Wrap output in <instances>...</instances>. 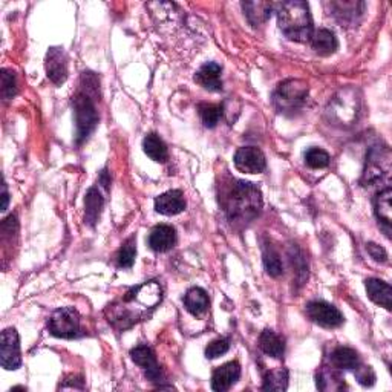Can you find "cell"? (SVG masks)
Segmentation results:
<instances>
[{
	"label": "cell",
	"instance_id": "cell-5",
	"mask_svg": "<svg viewBox=\"0 0 392 392\" xmlns=\"http://www.w3.org/2000/svg\"><path fill=\"white\" fill-rule=\"evenodd\" d=\"M73 104L77 123V144H82L95 131L98 124V112L94 100L91 98L89 92L86 91H78L73 100Z\"/></svg>",
	"mask_w": 392,
	"mask_h": 392
},
{
	"label": "cell",
	"instance_id": "cell-27",
	"mask_svg": "<svg viewBox=\"0 0 392 392\" xmlns=\"http://www.w3.org/2000/svg\"><path fill=\"white\" fill-rule=\"evenodd\" d=\"M288 388V371L274 369L263 375V391H287Z\"/></svg>",
	"mask_w": 392,
	"mask_h": 392
},
{
	"label": "cell",
	"instance_id": "cell-8",
	"mask_svg": "<svg viewBox=\"0 0 392 392\" xmlns=\"http://www.w3.org/2000/svg\"><path fill=\"white\" fill-rule=\"evenodd\" d=\"M0 365L6 371H16L22 365L20 355V339L14 328H6L0 339Z\"/></svg>",
	"mask_w": 392,
	"mask_h": 392
},
{
	"label": "cell",
	"instance_id": "cell-33",
	"mask_svg": "<svg viewBox=\"0 0 392 392\" xmlns=\"http://www.w3.org/2000/svg\"><path fill=\"white\" fill-rule=\"evenodd\" d=\"M17 94L16 75L8 69L2 71V95L5 100H11Z\"/></svg>",
	"mask_w": 392,
	"mask_h": 392
},
{
	"label": "cell",
	"instance_id": "cell-34",
	"mask_svg": "<svg viewBox=\"0 0 392 392\" xmlns=\"http://www.w3.org/2000/svg\"><path fill=\"white\" fill-rule=\"evenodd\" d=\"M354 375L355 380H357L362 386H373L375 383V373L374 369L371 366H363V365H357V368H354Z\"/></svg>",
	"mask_w": 392,
	"mask_h": 392
},
{
	"label": "cell",
	"instance_id": "cell-9",
	"mask_svg": "<svg viewBox=\"0 0 392 392\" xmlns=\"http://www.w3.org/2000/svg\"><path fill=\"white\" fill-rule=\"evenodd\" d=\"M306 316H308L312 322L324 328H339L345 322V317L336 306L324 302V301H315L306 304Z\"/></svg>",
	"mask_w": 392,
	"mask_h": 392
},
{
	"label": "cell",
	"instance_id": "cell-19",
	"mask_svg": "<svg viewBox=\"0 0 392 392\" xmlns=\"http://www.w3.org/2000/svg\"><path fill=\"white\" fill-rule=\"evenodd\" d=\"M311 46L319 55H331L337 51L339 41L336 34L333 31L326 30V28H320L311 35Z\"/></svg>",
	"mask_w": 392,
	"mask_h": 392
},
{
	"label": "cell",
	"instance_id": "cell-10",
	"mask_svg": "<svg viewBox=\"0 0 392 392\" xmlns=\"http://www.w3.org/2000/svg\"><path fill=\"white\" fill-rule=\"evenodd\" d=\"M234 167L242 174H262L267 167L265 155L258 147H241L234 153Z\"/></svg>",
	"mask_w": 392,
	"mask_h": 392
},
{
	"label": "cell",
	"instance_id": "cell-13",
	"mask_svg": "<svg viewBox=\"0 0 392 392\" xmlns=\"http://www.w3.org/2000/svg\"><path fill=\"white\" fill-rule=\"evenodd\" d=\"M241 377V366L238 362H229L216 368L212 375V389L216 392L229 391Z\"/></svg>",
	"mask_w": 392,
	"mask_h": 392
},
{
	"label": "cell",
	"instance_id": "cell-32",
	"mask_svg": "<svg viewBox=\"0 0 392 392\" xmlns=\"http://www.w3.org/2000/svg\"><path fill=\"white\" fill-rule=\"evenodd\" d=\"M230 349V339H218L213 340L212 344L207 345L205 348V357L209 360L218 359L221 355H224L227 351Z\"/></svg>",
	"mask_w": 392,
	"mask_h": 392
},
{
	"label": "cell",
	"instance_id": "cell-12",
	"mask_svg": "<svg viewBox=\"0 0 392 392\" xmlns=\"http://www.w3.org/2000/svg\"><path fill=\"white\" fill-rule=\"evenodd\" d=\"M131 357L133 363H137L140 368L144 369L146 377L152 383L161 380V377H162L161 368L158 365V362H156L152 348H149L147 345H138L137 348H133L131 351Z\"/></svg>",
	"mask_w": 392,
	"mask_h": 392
},
{
	"label": "cell",
	"instance_id": "cell-23",
	"mask_svg": "<svg viewBox=\"0 0 392 392\" xmlns=\"http://www.w3.org/2000/svg\"><path fill=\"white\" fill-rule=\"evenodd\" d=\"M245 17L248 19L253 26H259L265 24L272 16V11L274 8V3L270 2H245L242 3Z\"/></svg>",
	"mask_w": 392,
	"mask_h": 392
},
{
	"label": "cell",
	"instance_id": "cell-25",
	"mask_svg": "<svg viewBox=\"0 0 392 392\" xmlns=\"http://www.w3.org/2000/svg\"><path fill=\"white\" fill-rule=\"evenodd\" d=\"M142 151L149 156V158L156 162H166L169 160V151L164 141L155 133L146 135L142 140Z\"/></svg>",
	"mask_w": 392,
	"mask_h": 392
},
{
	"label": "cell",
	"instance_id": "cell-14",
	"mask_svg": "<svg viewBox=\"0 0 392 392\" xmlns=\"http://www.w3.org/2000/svg\"><path fill=\"white\" fill-rule=\"evenodd\" d=\"M176 244V232L172 225L160 224L153 227L149 234V247L156 253H166L172 250Z\"/></svg>",
	"mask_w": 392,
	"mask_h": 392
},
{
	"label": "cell",
	"instance_id": "cell-4",
	"mask_svg": "<svg viewBox=\"0 0 392 392\" xmlns=\"http://www.w3.org/2000/svg\"><path fill=\"white\" fill-rule=\"evenodd\" d=\"M306 97H308V84L304 80H287L274 91L273 103L283 115H295L304 108Z\"/></svg>",
	"mask_w": 392,
	"mask_h": 392
},
{
	"label": "cell",
	"instance_id": "cell-2",
	"mask_svg": "<svg viewBox=\"0 0 392 392\" xmlns=\"http://www.w3.org/2000/svg\"><path fill=\"white\" fill-rule=\"evenodd\" d=\"M223 205L230 223L250 224L262 210L261 189L250 181L233 180L230 189L225 192Z\"/></svg>",
	"mask_w": 392,
	"mask_h": 392
},
{
	"label": "cell",
	"instance_id": "cell-7",
	"mask_svg": "<svg viewBox=\"0 0 392 392\" xmlns=\"http://www.w3.org/2000/svg\"><path fill=\"white\" fill-rule=\"evenodd\" d=\"M49 333L59 339H74L80 334V316L74 308L55 310L48 322Z\"/></svg>",
	"mask_w": 392,
	"mask_h": 392
},
{
	"label": "cell",
	"instance_id": "cell-11",
	"mask_svg": "<svg viewBox=\"0 0 392 392\" xmlns=\"http://www.w3.org/2000/svg\"><path fill=\"white\" fill-rule=\"evenodd\" d=\"M46 75L57 86H60L68 78V57L63 48H49L45 62Z\"/></svg>",
	"mask_w": 392,
	"mask_h": 392
},
{
	"label": "cell",
	"instance_id": "cell-30",
	"mask_svg": "<svg viewBox=\"0 0 392 392\" xmlns=\"http://www.w3.org/2000/svg\"><path fill=\"white\" fill-rule=\"evenodd\" d=\"M135 256H137V238L131 236L123 245H121L120 252L117 254V262L120 268H132L135 262Z\"/></svg>",
	"mask_w": 392,
	"mask_h": 392
},
{
	"label": "cell",
	"instance_id": "cell-16",
	"mask_svg": "<svg viewBox=\"0 0 392 392\" xmlns=\"http://www.w3.org/2000/svg\"><path fill=\"white\" fill-rule=\"evenodd\" d=\"M221 73H223V69H221L218 63H213V62L204 63L195 75V82L204 89L212 91V92H219V91H223Z\"/></svg>",
	"mask_w": 392,
	"mask_h": 392
},
{
	"label": "cell",
	"instance_id": "cell-37",
	"mask_svg": "<svg viewBox=\"0 0 392 392\" xmlns=\"http://www.w3.org/2000/svg\"><path fill=\"white\" fill-rule=\"evenodd\" d=\"M98 183L103 185V187L108 190L109 189V184H111V178H109V175H108V172H106V170H103L102 172V175H100V180H98Z\"/></svg>",
	"mask_w": 392,
	"mask_h": 392
},
{
	"label": "cell",
	"instance_id": "cell-31",
	"mask_svg": "<svg viewBox=\"0 0 392 392\" xmlns=\"http://www.w3.org/2000/svg\"><path fill=\"white\" fill-rule=\"evenodd\" d=\"M305 162L306 166L311 169H325L330 166L331 156L326 151H324V149L312 147L305 153Z\"/></svg>",
	"mask_w": 392,
	"mask_h": 392
},
{
	"label": "cell",
	"instance_id": "cell-20",
	"mask_svg": "<svg viewBox=\"0 0 392 392\" xmlns=\"http://www.w3.org/2000/svg\"><path fill=\"white\" fill-rule=\"evenodd\" d=\"M104 199L97 187H91L84 198V223L89 227H95L102 215Z\"/></svg>",
	"mask_w": 392,
	"mask_h": 392
},
{
	"label": "cell",
	"instance_id": "cell-22",
	"mask_svg": "<svg viewBox=\"0 0 392 392\" xmlns=\"http://www.w3.org/2000/svg\"><path fill=\"white\" fill-rule=\"evenodd\" d=\"M366 293L369 296L371 301L374 304L383 306V308L391 310V295H392V290H391V285L383 282L380 279H368L366 283Z\"/></svg>",
	"mask_w": 392,
	"mask_h": 392
},
{
	"label": "cell",
	"instance_id": "cell-18",
	"mask_svg": "<svg viewBox=\"0 0 392 392\" xmlns=\"http://www.w3.org/2000/svg\"><path fill=\"white\" fill-rule=\"evenodd\" d=\"M391 198H392V190L391 187H386L384 190L379 192L374 198V212L375 216L379 219V223L383 225L386 236H389L391 232V221H392V207H391Z\"/></svg>",
	"mask_w": 392,
	"mask_h": 392
},
{
	"label": "cell",
	"instance_id": "cell-21",
	"mask_svg": "<svg viewBox=\"0 0 392 392\" xmlns=\"http://www.w3.org/2000/svg\"><path fill=\"white\" fill-rule=\"evenodd\" d=\"M209 296L205 293V290L195 287V288H190L187 293L184 296V306L185 310H187L192 316H203L205 311L209 310Z\"/></svg>",
	"mask_w": 392,
	"mask_h": 392
},
{
	"label": "cell",
	"instance_id": "cell-28",
	"mask_svg": "<svg viewBox=\"0 0 392 392\" xmlns=\"http://www.w3.org/2000/svg\"><path fill=\"white\" fill-rule=\"evenodd\" d=\"M198 111L199 115H201L204 126L210 127V129L219 123V120L224 113L223 104H213V103H201L198 106Z\"/></svg>",
	"mask_w": 392,
	"mask_h": 392
},
{
	"label": "cell",
	"instance_id": "cell-35",
	"mask_svg": "<svg viewBox=\"0 0 392 392\" xmlns=\"http://www.w3.org/2000/svg\"><path fill=\"white\" fill-rule=\"evenodd\" d=\"M366 250L371 254V258H373L374 261L382 262V263L388 262V253H386V250H384L383 247L374 244V242H368Z\"/></svg>",
	"mask_w": 392,
	"mask_h": 392
},
{
	"label": "cell",
	"instance_id": "cell-26",
	"mask_svg": "<svg viewBox=\"0 0 392 392\" xmlns=\"http://www.w3.org/2000/svg\"><path fill=\"white\" fill-rule=\"evenodd\" d=\"M360 363L359 354L353 348L339 346L331 354V365L336 369H354Z\"/></svg>",
	"mask_w": 392,
	"mask_h": 392
},
{
	"label": "cell",
	"instance_id": "cell-6",
	"mask_svg": "<svg viewBox=\"0 0 392 392\" xmlns=\"http://www.w3.org/2000/svg\"><path fill=\"white\" fill-rule=\"evenodd\" d=\"M391 172V152L386 146H374L366 155L362 184L374 185L384 180Z\"/></svg>",
	"mask_w": 392,
	"mask_h": 392
},
{
	"label": "cell",
	"instance_id": "cell-24",
	"mask_svg": "<svg viewBox=\"0 0 392 392\" xmlns=\"http://www.w3.org/2000/svg\"><path fill=\"white\" fill-rule=\"evenodd\" d=\"M259 348L270 357L281 359L285 353L283 339L272 330H263L259 336Z\"/></svg>",
	"mask_w": 392,
	"mask_h": 392
},
{
	"label": "cell",
	"instance_id": "cell-15",
	"mask_svg": "<svg viewBox=\"0 0 392 392\" xmlns=\"http://www.w3.org/2000/svg\"><path fill=\"white\" fill-rule=\"evenodd\" d=\"M185 199L181 190H169L155 199V210L164 216H174L184 212Z\"/></svg>",
	"mask_w": 392,
	"mask_h": 392
},
{
	"label": "cell",
	"instance_id": "cell-1",
	"mask_svg": "<svg viewBox=\"0 0 392 392\" xmlns=\"http://www.w3.org/2000/svg\"><path fill=\"white\" fill-rule=\"evenodd\" d=\"M162 299V288L156 281L141 283L113 302L106 310L109 324L118 331H124L140 320L151 316Z\"/></svg>",
	"mask_w": 392,
	"mask_h": 392
},
{
	"label": "cell",
	"instance_id": "cell-3",
	"mask_svg": "<svg viewBox=\"0 0 392 392\" xmlns=\"http://www.w3.org/2000/svg\"><path fill=\"white\" fill-rule=\"evenodd\" d=\"M273 11L285 37L301 44L310 41L315 28L308 3L302 0H288V2L274 3Z\"/></svg>",
	"mask_w": 392,
	"mask_h": 392
},
{
	"label": "cell",
	"instance_id": "cell-17",
	"mask_svg": "<svg viewBox=\"0 0 392 392\" xmlns=\"http://www.w3.org/2000/svg\"><path fill=\"white\" fill-rule=\"evenodd\" d=\"M331 14L340 24H357V19L363 14V2H331Z\"/></svg>",
	"mask_w": 392,
	"mask_h": 392
},
{
	"label": "cell",
	"instance_id": "cell-29",
	"mask_svg": "<svg viewBox=\"0 0 392 392\" xmlns=\"http://www.w3.org/2000/svg\"><path fill=\"white\" fill-rule=\"evenodd\" d=\"M263 267H265V272L272 277H279L283 272L282 268V261L279 258V254L274 250L273 247H270L268 244L263 247Z\"/></svg>",
	"mask_w": 392,
	"mask_h": 392
},
{
	"label": "cell",
	"instance_id": "cell-36",
	"mask_svg": "<svg viewBox=\"0 0 392 392\" xmlns=\"http://www.w3.org/2000/svg\"><path fill=\"white\" fill-rule=\"evenodd\" d=\"M2 196H3V204H2V210L5 212L8 209V203H10V194H8V187H6V183L3 181L2 184Z\"/></svg>",
	"mask_w": 392,
	"mask_h": 392
}]
</instances>
